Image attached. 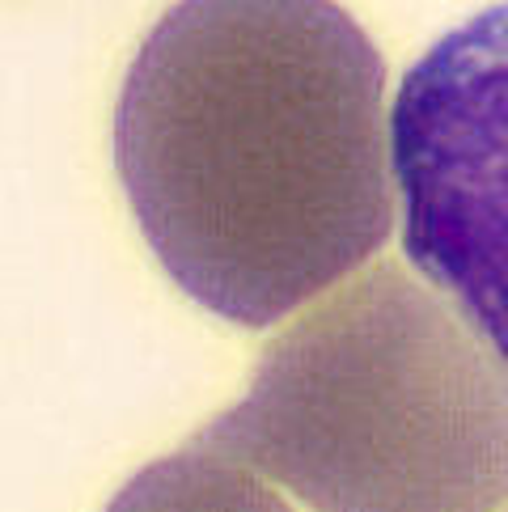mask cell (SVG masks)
Here are the masks:
<instances>
[{
	"label": "cell",
	"instance_id": "cell-1",
	"mask_svg": "<svg viewBox=\"0 0 508 512\" xmlns=\"http://www.w3.org/2000/svg\"><path fill=\"white\" fill-rule=\"evenodd\" d=\"M115 170L166 276L246 331L386 246V68L335 0H174L127 64Z\"/></svg>",
	"mask_w": 508,
	"mask_h": 512
},
{
	"label": "cell",
	"instance_id": "cell-2",
	"mask_svg": "<svg viewBox=\"0 0 508 512\" xmlns=\"http://www.w3.org/2000/svg\"><path fill=\"white\" fill-rule=\"evenodd\" d=\"M191 445L293 512H500L508 369L441 288L377 263L284 326Z\"/></svg>",
	"mask_w": 508,
	"mask_h": 512
},
{
	"label": "cell",
	"instance_id": "cell-3",
	"mask_svg": "<svg viewBox=\"0 0 508 512\" xmlns=\"http://www.w3.org/2000/svg\"><path fill=\"white\" fill-rule=\"evenodd\" d=\"M390 127L407 259L508 369V0L407 68Z\"/></svg>",
	"mask_w": 508,
	"mask_h": 512
},
{
	"label": "cell",
	"instance_id": "cell-4",
	"mask_svg": "<svg viewBox=\"0 0 508 512\" xmlns=\"http://www.w3.org/2000/svg\"><path fill=\"white\" fill-rule=\"evenodd\" d=\"M106 512H293V504L254 470L187 445L136 470Z\"/></svg>",
	"mask_w": 508,
	"mask_h": 512
}]
</instances>
